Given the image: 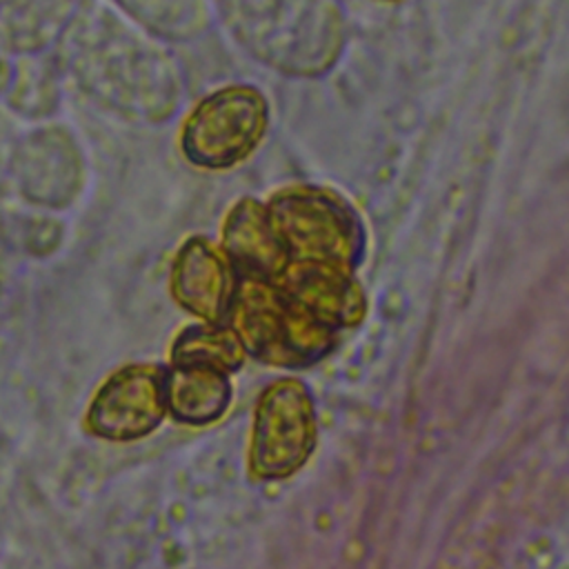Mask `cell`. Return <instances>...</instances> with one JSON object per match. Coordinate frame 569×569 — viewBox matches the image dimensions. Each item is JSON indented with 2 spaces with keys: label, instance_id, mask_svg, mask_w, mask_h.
<instances>
[{
  "label": "cell",
  "instance_id": "cell-10",
  "mask_svg": "<svg viewBox=\"0 0 569 569\" xmlns=\"http://www.w3.org/2000/svg\"><path fill=\"white\" fill-rule=\"evenodd\" d=\"M244 347L227 322H196L184 327L171 345V367H209L233 373L244 362Z\"/></svg>",
  "mask_w": 569,
  "mask_h": 569
},
{
  "label": "cell",
  "instance_id": "cell-8",
  "mask_svg": "<svg viewBox=\"0 0 569 569\" xmlns=\"http://www.w3.org/2000/svg\"><path fill=\"white\" fill-rule=\"evenodd\" d=\"M220 249L240 278L273 282L291 260L264 202L251 196L240 198L227 211Z\"/></svg>",
  "mask_w": 569,
  "mask_h": 569
},
{
  "label": "cell",
  "instance_id": "cell-9",
  "mask_svg": "<svg viewBox=\"0 0 569 569\" xmlns=\"http://www.w3.org/2000/svg\"><path fill=\"white\" fill-rule=\"evenodd\" d=\"M231 402L229 376L209 367H171L164 371V407L184 425H209Z\"/></svg>",
  "mask_w": 569,
  "mask_h": 569
},
{
  "label": "cell",
  "instance_id": "cell-3",
  "mask_svg": "<svg viewBox=\"0 0 569 569\" xmlns=\"http://www.w3.org/2000/svg\"><path fill=\"white\" fill-rule=\"evenodd\" d=\"M269 124V102L253 84H227L204 96L180 129L182 156L200 169L220 171L247 160Z\"/></svg>",
  "mask_w": 569,
  "mask_h": 569
},
{
  "label": "cell",
  "instance_id": "cell-6",
  "mask_svg": "<svg viewBox=\"0 0 569 569\" xmlns=\"http://www.w3.org/2000/svg\"><path fill=\"white\" fill-rule=\"evenodd\" d=\"M238 278L218 244L204 236H191L176 253L171 293L182 309L202 322H224Z\"/></svg>",
  "mask_w": 569,
  "mask_h": 569
},
{
  "label": "cell",
  "instance_id": "cell-7",
  "mask_svg": "<svg viewBox=\"0 0 569 569\" xmlns=\"http://www.w3.org/2000/svg\"><path fill=\"white\" fill-rule=\"evenodd\" d=\"M273 282L333 331L353 327L365 318L367 300L351 269L331 262L289 260Z\"/></svg>",
  "mask_w": 569,
  "mask_h": 569
},
{
  "label": "cell",
  "instance_id": "cell-5",
  "mask_svg": "<svg viewBox=\"0 0 569 569\" xmlns=\"http://www.w3.org/2000/svg\"><path fill=\"white\" fill-rule=\"evenodd\" d=\"M164 367L127 365L104 380L87 411L91 433L107 440H136L164 418Z\"/></svg>",
  "mask_w": 569,
  "mask_h": 569
},
{
  "label": "cell",
  "instance_id": "cell-1",
  "mask_svg": "<svg viewBox=\"0 0 569 569\" xmlns=\"http://www.w3.org/2000/svg\"><path fill=\"white\" fill-rule=\"evenodd\" d=\"M224 322L249 356L276 367L300 369L336 347V331L271 280L238 278Z\"/></svg>",
  "mask_w": 569,
  "mask_h": 569
},
{
  "label": "cell",
  "instance_id": "cell-2",
  "mask_svg": "<svg viewBox=\"0 0 569 569\" xmlns=\"http://www.w3.org/2000/svg\"><path fill=\"white\" fill-rule=\"evenodd\" d=\"M291 260L331 262L356 271L365 233L356 209L336 191L289 184L264 202Z\"/></svg>",
  "mask_w": 569,
  "mask_h": 569
},
{
  "label": "cell",
  "instance_id": "cell-4",
  "mask_svg": "<svg viewBox=\"0 0 569 569\" xmlns=\"http://www.w3.org/2000/svg\"><path fill=\"white\" fill-rule=\"evenodd\" d=\"M316 445V411L307 387L296 378L271 382L253 418L249 465L256 478L280 480L298 471Z\"/></svg>",
  "mask_w": 569,
  "mask_h": 569
}]
</instances>
